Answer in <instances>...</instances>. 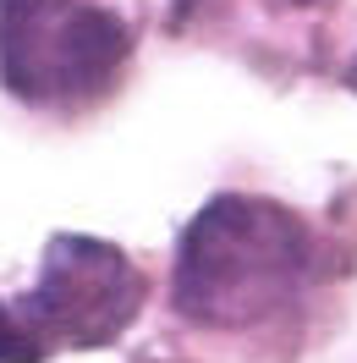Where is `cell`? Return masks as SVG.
<instances>
[{"mask_svg":"<svg viewBox=\"0 0 357 363\" xmlns=\"http://www.w3.org/2000/svg\"><path fill=\"white\" fill-rule=\"evenodd\" d=\"M313 237L286 204L220 193L187 220L171 297L193 325L247 330L302 292Z\"/></svg>","mask_w":357,"mask_h":363,"instance_id":"cell-1","label":"cell"},{"mask_svg":"<svg viewBox=\"0 0 357 363\" xmlns=\"http://www.w3.org/2000/svg\"><path fill=\"white\" fill-rule=\"evenodd\" d=\"M127 23L89 0H0V83L28 105H83L115 83Z\"/></svg>","mask_w":357,"mask_h":363,"instance_id":"cell-2","label":"cell"},{"mask_svg":"<svg viewBox=\"0 0 357 363\" xmlns=\"http://www.w3.org/2000/svg\"><path fill=\"white\" fill-rule=\"evenodd\" d=\"M149 281L127 253L105 237H50L39 281L23 303V325L45 352L61 347H110L143 314Z\"/></svg>","mask_w":357,"mask_h":363,"instance_id":"cell-3","label":"cell"},{"mask_svg":"<svg viewBox=\"0 0 357 363\" xmlns=\"http://www.w3.org/2000/svg\"><path fill=\"white\" fill-rule=\"evenodd\" d=\"M45 358H50V352L33 341V330L0 303V363H45Z\"/></svg>","mask_w":357,"mask_h":363,"instance_id":"cell-4","label":"cell"},{"mask_svg":"<svg viewBox=\"0 0 357 363\" xmlns=\"http://www.w3.org/2000/svg\"><path fill=\"white\" fill-rule=\"evenodd\" d=\"M291 6H313V0H291Z\"/></svg>","mask_w":357,"mask_h":363,"instance_id":"cell-5","label":"cell"}]
</instances>
